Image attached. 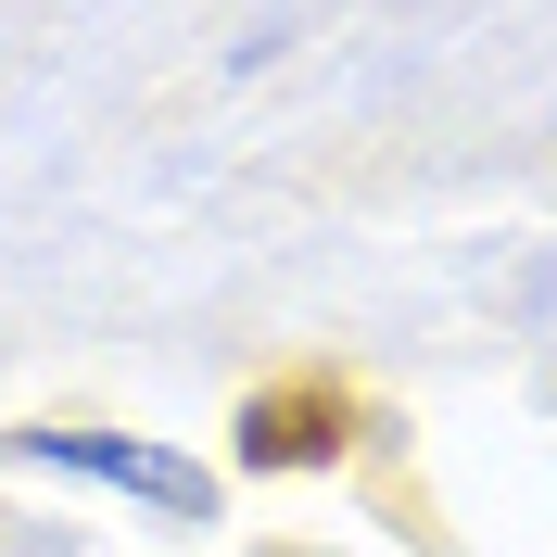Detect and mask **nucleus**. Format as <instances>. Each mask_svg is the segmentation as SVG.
<instances>
[{"instance_id": "nucleus-1", "label": "nucleus", "mask_w": 557, "mask_h": 557, "mask_svg": "<svg viewBox=\"0 0 557 557\" xmlns=\"http://www.w3.org/2000/svg\"><path fill=\"white\" fill-rule=\"evenodd\" d=\"M13 469L26 482H76V494H114V507H139V520H177L203 532L215 507H228V469L190 444H152V431H114V418H13Z\"/></svg>"}, {"instance_id": "nucleus-2", "label": "nucleus", "mask_w": 557, "mask_h": 557, "mask_svg": "<svg viewBox=\"0 0 557 557\" xmlns=\"http://www.w3.org/2000/svg\"><path fill=\"white\" fill-rule=\"evenodd\" d=\"M355 456V393L343 381H253L228 406V469L242 482H305V469H343Z\"/></svg>"}, {"instance_id": "nucleus-3", "label": "nucleus", "mask_w": 557, "mask_h": 557, "mask_svg": "<svg viewBox=\"0 0 557 557\" xmlns=\"http://www.w3.org/2000/svg\"><path fill=\"white\" fill-rule=\"evenodd\" d=\"M38 557H76V545H38Z\"/></svg>"}]
</instances>
